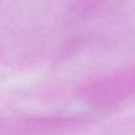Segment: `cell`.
Masks as SVG:
<instances>
[]
</instances>
